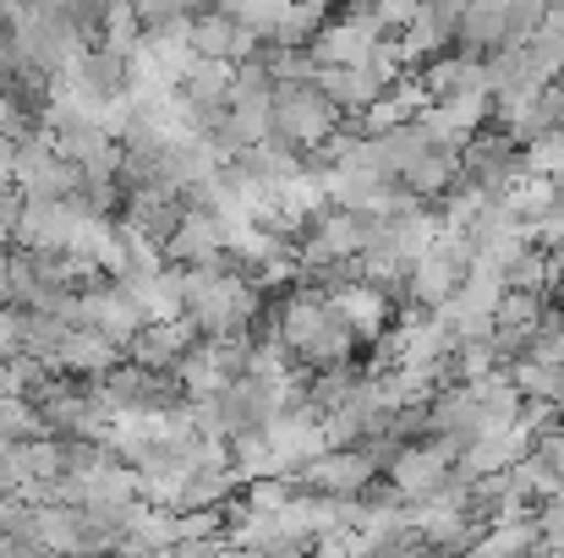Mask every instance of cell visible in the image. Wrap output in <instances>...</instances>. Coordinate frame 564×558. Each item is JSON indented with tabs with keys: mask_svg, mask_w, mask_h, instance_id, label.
I'll use <instances>...</instances> for the list:
<instances>
[]
</instances>
